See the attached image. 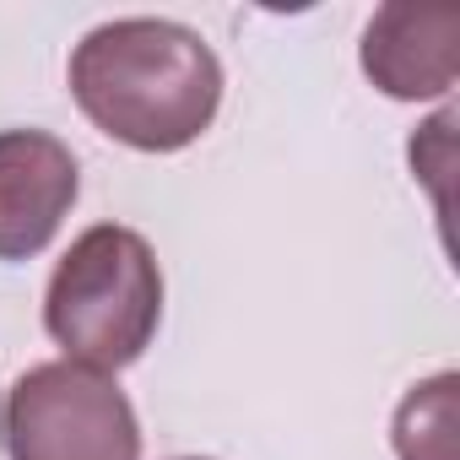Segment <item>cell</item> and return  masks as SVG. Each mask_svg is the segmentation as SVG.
I'll return each instance as SVG.
<instances>
[{"instance_id": "1", "label": "cell", "mask_w": 460, "mask_h": 460, "mask_svg": "<svg viewBox=\"0 0 460 460\" xmlns=\"http://www.w3.org/2000/svg\"><path fill=\"white\" fill-rule=\"evenodd\" d=\"M76 109L130 152H184L222 109V60L168 17H114L71 49Z\"/></svg>"}, {"instance_id": "2", "label": "cell", "mask_w": 460, "mask_h": 460, "mask_svg": "<svg viewBox=\"0 0 460 460\" xmlns=\"http://www.w3.org/2000/svg\"><path fill=\"white\" fill-rule=\"evenodd\" d=\"M163 320V271L136 227L98 222L60 255L44 288V331L66 363L119 374L130 368Z\"/></svg>"}, {"instance_id": "3", "label": "cell", "mask_w": 460, "mask_h": 460, "mask_svg": "<svg viewBox=\"0 0 460 460\" xmlns=\"http://www.w3.org/2000/svg\"><path fill=\"white\" fill-rule=\"evenodd\" d=\"M6 460H141V422L114 374L33 363L0 401Z\"/></svg>"}, {"instance_id": "4", "label": "cell", "mask_w": 460, "mask_h": 460, "mask_svg": "<svg viewBox=\"0 0 460 460\" xmlns=\"http://www.w3.org/2000/svg\"><path fill=\"white\" fill-rule=\"evenodd\" d=\"M82 190L76 157L49 130H0V261H33L55 244Z\"/></svg>"}, {"instance_id": "5", "label": "cell", "mask_w": 460, "mask_h": 460, "mask_svg": "<svg viewBox=\"0 0 460 460\" xmlns=\"http://www.w3.org/2000/svg\"><path fill=\"white\" fill-rule=\"evenodd\" d=\"M363 76L401 103L444 98L460 76L455 6H379L363 33Z\"/></svg>"}, {"instance_id": "6", "label": "cell", "mask_w": 460, "mask_h": 460, "mask_svg": "<svg viewBox=\"0 0 460 460\" xmlns=\"http://www.w3.org/2000/svg\"><path fill=\"white\" fill-rule=\"evenodd\" d=\"M455 374H433L406 390L395 406V455L401 460H460L455 455Z\"/></svg>"}, {"instance_id": "7", "label": "cell", "mask_w": 460, "mask_h": 460, "mask_svg": "<svg viewBox=\"0 0 460 460\" xmlns=\"http://www.w3.org/2000/svg\"><path fill=\"white\" fill-rule=\"evenodd\" d=\"M173 460H206V455H173Z\"/></svg>"}]
</instances>
